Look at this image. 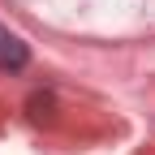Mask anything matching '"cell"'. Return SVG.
Here are the masks:
<instances>
[{
	"label": "cell",
	"instance_id": "1",
	"mask_svg": "<svg viewBox=\"0 0 155 155\" xmlns=\"http://www.w3.org/2000/svg\"><path fill=\"white\" fill-rule=\"evenodd\" d=\"M26 61H30V48H26L13 30L0 26V69H22Z\"/></svg>",
	"mask_w": 155,
	"mask_h": 155
}]
</instances>
